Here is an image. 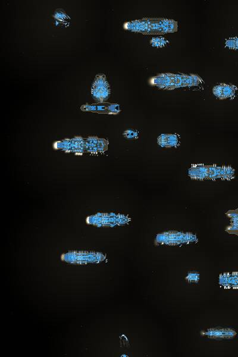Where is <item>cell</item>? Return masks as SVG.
<instances>
[{
    "label": "cell",
    "instance_id": "9",
    "mask_svg": "<svg viewBox=\"0 0 238 357\" xmlns=\"http://www.w3.org/2000/svg\"><path fill=\"white\" fill-rule=\"evenodd\" d=\"M208 166L205 164H193L188 171L192 179L204 180L208 178Z\"/></svg>",
    "mask_w": 238,
    "mask_h": 357
},
{
    "label": "cell",
    "instance_id": "16",
    "mask_svg": "<svg viewBox=\"0 0 238 357\" xmlns=\"http://www.w3.org/2000/svg\"><path fill=\"white\" fill-rule=\"evenodd\" d=\"M55 19L62 22H67L70 20L69 16L63 9H57L53 15Z\"/></svg>",
    "mask_w": 238,
    "mask_h": 357
},
{
    "label": "cell",
    "instance_id": "18",
    "mask_svg": "<svg viewBox=\"0 0 238 357\" xmlns=\"http://www.w3.org/2000/svg\"><path fill=\"white\" fill-rule=\"evenodd\" d=\"M107 110H108L109 114L116 115L119 114L120 112V105L109 103L108 106H107Z\"/></svg>",
    "mask_w": 238,
    "mask_h": 357
},
{
    "label": "cell",
    "instance_id": "15",
    "mask_svg": "<svg viewBox=\"0 0 238 357\" xmlns=\"http://www.w3.org/2000/svg\"><path fill=\"white\" fill-rule=\"evenodd\" d=\"M168 44L169 41L165 38L163 37V36L153 38L151 39L150 41L151 46L154 47H157V48H162V47L166 46Z\"/></svg>",
    "mask_w": 238,
    "mask_h": 357
},
{
    "label": "cell",
    "instance_id": "14",
    "mask_svg": "<svg viewBox=\"0 0 238 357\" xmlns=\"http://www.w3.org/2000/svg\"><path fill=\"white\" fill-rule=\"evenodd\" d=\"M98 140L97 136H89L85 139V151L93 154H98Z\"/></svg>",
    "mask_w": 238,
    "mask_h": 357
},
{
    "label": "cell",
    "instance_id": "19",
    "mask_svg": "<svg viewBox=\"0 0 238 357\" xmlns=\"http://www.w3.org/2000/svg\"><path fill=\"white\" fill-rule=\"evenodd\" d=\"M200 279V274L197 272H190L186 277V280L190 283H197Z\"/></svg>",
    "mask_w": 238,
    "mask_h": 357
},
{
    "label": "cell",
    "instance_id": "6",
    "mask_svg": "<svg viewBox=\"0 0 238 357\" xmlns=\"http://www.w3.org/2000/svg\"><path fill=\"white\" fill-rule=\"evenodd\" d=\"M201 336L203 337L211 339L217 341L231 340L237 336V332L230 328H210V329L202 330Z\"/></svg>",
    "mask_w": 238,
    "mask_h": 357
},
{
    "label": "cell",
    "instance_id": "13",
    "mask_svg": "<svg viewBox=\"0 0 238 357\" xmlns=\"http://www.w3.org/2000/svg\"><path fill=\"white\" fill-rule=\"evenodd\" d=\"M226 214L231 220V224L226 227V232L238 236V209L227 211Z\"/></svg>",
    "mask_w": 238,
    "mask_h": 357
},
{
    "label": "cell",
    "instance_id": "5",
    "mask_svg": "<svg viewBox=\"0 0 238 357\" xmlns=\"http://www.w3.org/2000/svg\"><path fill=\"white\" fill-rule=\"evenodd\" d=\"M85 139L80 136L56 142L54 144V147L56 149H61L66 152H74L80 155L85 151Z\"/></svg>",
    "mask_w": 238,
    "mask_h": 357
},
{
    "label": "cell",
    "instance_id": "21",
    "mask_svg": "<svg viewBox=\"0 0 238 357\" xmlns=\"http://www.w3.org/2000/svg\"><path fill=\"white\" fill-rule=\"evenodd\" d=\"M226 46L230 49H238V38H232L227 39L226 42Z\"/></svg>",
    "mask_w": 238,
    "mask_h": 357
},
{
    "label": "cell",
    "instance_id": "2",
    "mask_svg": "<svg viewBox=\"0 0 238 357\" xmlns=\"http://www.w3.org/2000/svg\"><path fill=\"white\" fill-rule=\"evenodd\" d=\"M203 82L202 79L197 75H179L174 73H162L151 79V85L159 89L172 90L187 86L200 85Z\"/></svg>",
    "mask_w": 238,
    "mask_h": 357
},
{
    "label": "cell",
    "instance_id": "20",
    "mask_svg": "<svg viewBox=\"0 0 238 357\" xmlns=\"http://www.w3.org/2000/svg\"><path fill=\"white\" fill-rule=\"evenodd\" d=\"M123 135L128 140H136L138 138V132L135 130H128L125 131Z\"/></svg>",
    "mask_w": 238,
    "mask_h": 357
},
{
    "label": "cell",
    "instance_id": "4",
    "mask_svg": "<svg viewBox=\"0 0 238 357\" xmlns=\"http://www.w3.org/2000/svg\"><path fill=\"white\" fill-rule=\"evenodd\" d=\"M111 94V86L107 80L106 76L104 74L96 75L91 88V95L94 100L98 102H106Z\"/></svg>",
    "mask_w": 238,
    "mask_h": 357
},
{
    "label": "cell",
    "instance_id": "7",
    "mask_svg": "<svg viewBox=\"0 0 238 357\" xmlns=\"http://www.w3.org/2000/svg\"><path fill=\"white\" fill-rule=\"evenodd\" d=\"M235 170L231 166H218L216 164L208 166V179L216 180L222 178L231 180L235 177Z\"/></svg>",
    "mask_w": 238,
    "mask_h": 357
},
{
    "label": "cell",
    "instance_id": "3",
    "mask_svg": "<svg viewBox=\"0 0 238 357\" xmlns=\"http://www.w3.org/2000/svg\"><path fill=\"white\" fill-rule=\"evenodd\" d=\"M196 241H197V236L191 233L170 231L157 235L154 244L156 245H180Z\"/></svg>",
    "mask_w": 238,
    "mask_h": 357
},
{
    "label": "cell",
    "instance_id": "17",
    "mask_svg": "<svg viewBox=\"0 0 238 357\" xmlns=\"http://www.w3.org/2000/svg\"><path fill=\"white\" fill-rule=\"evenodd\" d=\"M109 144L108 140L106 139L99 138L97 146L98 153H103L108 150Z\"/></svg>",
    "mask_w": 238,
    "mask_h": 357
},
{
    "label": "cell",
    "instance_id": "12",
    "mask_svg": "<svg viewBox=\"0 0 238 357\" xmlns=\"http://www.w3.org/2000/svg\"><path fill=\"white\" fill-rule=\"evenodd\" d=\"M220 284L225 287L238 288V274H224L221 276Z\"/></svg>",
    "mask_w": 238,
    "mask_h": 357
},
{
    "label": "cell",
    "instance_id": "11",
    "mask_svg": "<svg viewBox=\"0 0 238 357\" xmlns=\"http://www.w3.org/2000/svg\"><path fill=\"white\" fill-rule=\"evenodd\" d=\"M108 102H98L93 104H85L81 106L80 109L83 112L96 113V114H108L107 106Z\"/></svg>",
    "mask_w": 238,
    "mask_h": 357
},
{
    "label": "cell",
    "instance_id": "8",
    "mask_svg": "<svg viewBox=\"0 0 238 357\" xmlns=\"http://www.w3.org/2000/svg\"><path fill=\"white\" fill-rule=\"evenodd\" d=\"M237 90L238 88L236 86L222 83L221 85L214 86L213 93L214 95L220 99H225L234 97Z\"/></svg>",
    "mask_w": 238,
    "mask_h": 357
},
{
    "label": "cell",
    "instance_id": "10",
    "mask_svg": "<svg viewBox=\"0 0 238 357\" xmlns=\"http://www.w3.org/2000/svg\"><path fill=\"white\" fill-rule=\"evenodd\" d=\"M158 140L159 146L169 148L179 145V136L176 134H163L159 136Z\"/></svg>",
    "mask_w": 238,
    "mask_h": 357
},
{
    "label": "cell",
    "instance_id": "1",
    "mask_svg": "<svg viewBox=\"0 0 238 357\" xmlns=\"http://www.w3.org/2000/svg\"><path fill=\"white\" fill-rule=\"evenodd\" d=\"M125 30L138 32L146 35H161L176 32L178 24L174 20L162 18H143L125 23Z\"/></svg>",
    "mask_w": 238,
    "mask_h": 357
}]
</instances>
